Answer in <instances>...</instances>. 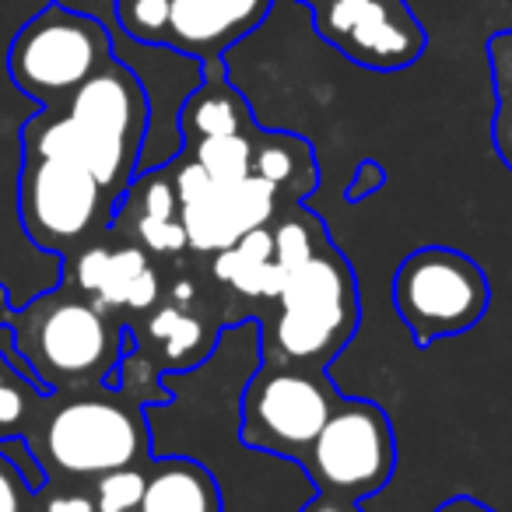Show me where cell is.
I'll use <instances>...</instances> for the list:
<instances>
[{"label":"cell","instance_id":"cell-23","mask_svg":"<svg viewBox=\"0 0 512 512\" xmlns=\"http://www.w3.org/2000/svg\"><path fill=\"white\" fill-rule=\"evenodd\" d=\"M148 463H134V467H120V470H109V474L95 477L92 488H95V505H99V512H141Z\"/></svg>","mask_w":512,"mask_h":512},{"label":"cell","instance_id":"cell-17","mask_svg":"<svg viewBox=\"0 0 512 512\" xmlns=\"http://www.w3.org/2000/svg\"><path fill=\"white\" fill-rule=\"evenodd\" d=\"M214 278L218 285H225L228 292L242 295V299H274V292L285 281V271L278 264V246H274L271 225L253 228L249 235H242L235 246L214 253Z\"/></svg>","mask_w":512,"mask_h":512},{"label":"cell","instance_id":"cell-24","mask_svg":"<svg viewBox=\"0 0 512 512\" xmlns=\"http://www.w3.org/2000/svg\"><path fill=\"white\" fill-rule=\"evenodd\" d=\"M169 11L172 0H116V18H120L123 32L137 43L151 46H165Z\"/></svg>","mask_w":512,"mask_h":512},{"label":"cell","instance_id":"cell-6","mask_svg":"<svg viewBox=\"0 0 512 512\" xmlns=\"http://www.w3.org/2000/svg\"><path fill=\"white\" fill-rule=\"evenodd\" d=\"M299 467L320 495L365 502L393 481L397 470V435L393 421L376 400L341 397L309 442Z\"/></svg>","mask_w":512,"mask_h":512},{"label":"cell","instance_id":"cell-22","mask_svg":"<svg viewBox=\"0 0 512 512\" xmlns=\"http://www.w3.org/2000/svg\"><path fill=\"white\" fill-rule=\"evenodd\" d=\"M39 411H43L39 393L11 365L0 362V442L15 439V435H29Z\"/></svg>","mask_w":512,"mask_h":512},{"label":"cell","instance_id":"cell-8","mask_svg":"<svg viewBox=\"0 0 512 512\" xmlns=\"http://www.w3.org/2000/svg\"><path fill=\"white\" fill-rule=\"evenodd\" d=\"M337 404L341 390L327 369L260 362L239 400V439L246 449L299 463Z\"/></svg>","mask_w":512,"mask_h":512},{"label":"cell","instance_id":"cell-25","mask_svg":"<svg viewBox=\"0 0 512 512\" xmlns=\"http://www.w3.org/2000/svg\"><path fill=\"white\" fill-rule=\"evenodd\" d=\"M36 495L29 477L0 453V512H36Z\"/></svg>","mask_w":512,"mask_h":512},{"label":"cell","instance_id":"cell-11","mask_svg":"<svg viewBox=\"0 0 512 512\" xmlns=\"http://www.w3.org/2000/svg\"><path fill=\"white\" fill-rule=\"evenodd\" d=\"M309 11L316 36L365 71H404L428 46L407 0H309Z\"/></svg>","mask_w":512,"mask_h":512},{"label":"cell","instance_id":"cell-3","mask_svg":"<svg viewBox=\"0 0 512 512\" xmlns=\"http://www.w3.org/2000/svg\"><path fill=\"white\" fill-rule=\"evenodd\" d=\"M18 351L46 390L106 383L123 358V327L78 288H60L15 313Z\"/></svg>","mask_w":512,"mask_h":512},{"label":"cell","instance_id":"cell-2","mask_svg":"<svg viewBox=\"0 0 512 512\" xmlns=\"http://www.w3.org/2000/svg\"><path fill=\"white\" fill-rule=\"evenodd\" d=\"M29 439L39 463L67 481H95L109 470L151 460V432L141 404L92 386L43 404Z\"/></svg>","mask_w":512,"mask_h":512},{"label":"cell","instance_id":"cell-21","mask_svg":"<svg viewBox=\"0 0 512 512\" xmlns=\"http://www.w3.org/2000/svg\"><path fill=\"white\" fill-rule=\"evenodd\" d=\"M253 137L249 134H225V137H207V141L186 144V155L197 158L204 172L218 183H239V179L253 176Z\"/></svg>","mask_w":512,"mask_h":512},{"label":"cell","instance_id":"cell-13","mask_svg":"<svg viewBox=\"0 0 512 512\" xmlns=\"http://www.w3.org/2000/svg\"><path fill=\"white\" fill-rule=\"evenodd\" d=\"M74 288L106 313L113 309L151 313L162 299L155 267L148 264V253L137 242L127 246L88 242L74 260Z\"/></svg>","mask_w":512,"mask_h":512},{"label":"cell","instance_id":"cell-4","mask_svg":"<svg viewBox=\"0 0 512 512\" xmlns=\"http://www.w3.org/2000/svg\"><path fill=\"white\" fill-rule=\"evenodd\" d=\"M390 299L418 348L474 330L491 306V281L474 256L453 246H421L393 271Z\"/></svg>","mask_w":512,"mask_h":512},{"label":"cell","instance_id":"cell-20","mask_svg":"<svg viewBox=\"0 0 512 512\" xmlns=\"http://www.w3.org/2000/svg\"><path fill=\"white\" fill-rule=\"evenodd\" d=\"M491 60V85H495V120H491V141L502 158V165L512 172V25L488 39Z\"/></svg>","mask_w":512,"mask_h":512},{"label":"cell","instance_id":"cell-1","mask_svg":"<svg viewBox=\"0 0 512 512\" xmlns=\"http://www.w3.org/2000/svg\"><path fill=\"white\" fill-rule=\"evenodd\" d=\"M260 320V362L327 369L362 323V295L351 260L327 242L295 267Z\"/></svg>","mask_w":512,"mask_h":512},{"label":"cell","instance_id":"cell-26","mask_svg":"<svg viewBox=\"0 0 512 512\" xmlns=\"http://www.w3.org/2000/svg\"><path fill=\"white\" fill-rule=\"evenodd\" d=\"M36 512H99V505H95V488L92 484L71 481L57 491L36 495Z\"/></svg>","mask_w":512,"mask_h":512},{"label":"cell","instance_id":"cell-15","mask_svg":"<svg viewBox=\"0 0 512 512\" xmlns=\"http://www.w3.org/2000/svg\"><path fill=\"white\" fill-rule=\"evenodd\" d=\"M141 512H225V498L218 477L204 463L165 456L148 463Z\"/></svg>","mask_w":512,"mask_h":512},{"label":"cell","instance_id":"cell-9","mask_svg":"<svg viewBox=\"0 0 512 512\" xmlns=\"http://www.w3.org/2000/svg\"><path fill=\"white\" fill-rule=\"evenodd\" d=\"M113 197L85 165L25 155L18 179V211L29 239L53 253H78L109 221Z\"/></svg>","mask_w":512,"mask_h":512},{"label":"cell","instance_id":"cell-5","mask_svg":"<svg viewBox=\"0 0 512 512\" xmlns=\"http://www.w3.org/2000/svg\"><path fill=\"white\" fill-rule=\"evenodd\" d=\"M64 113L81 130L85 169L99 179L113 200L127 193L151 120L141 78L113 57L64 102Z\"/></svg>","mask_w":512,"mask_h":512},{"label":"cell","instance_id":"cell-27","mask_svg":"<svg viewBox=\"0 0 512 512\" xmlns=\"http://www.w3.org/2000/svg\"><path fill=\"white\" fill-rule=\"evenodd\" d=\"M383 186H386V169L376 158H362L355 176H351V183L344 186V200H348V204H362V200L376 197Z\"/></svg>","mask_w":512,"mask_h":512},{"label":"cell","instance_id":"cell-18","mask_svg":"<svg viewBox=\"0 0 512 512\" xmlns=\"http://www.w3.org/2000/svg\"><path fill=\"white\" fill-rule=\"evenodd\" d=\"M137 200V218H134V239L141 249L151 253L172 256L186 246L183 221H179V193L172 183V169H158L144 176L141 183L127 186Z\"/></svg>","mask_w":512,"mask_h":512},{"label":"cell","instance_id":"cell-7","mask_svg":"<svg viewBox=\"0 0 512 512\" xmlns=\"http://www.w3.org/2000/svg\"><path fill=\"white\" fill-rule=\"evenodd\" d=\"M109 60H113V39L99 18L81 15L64 4H46L11 43L8 71L25 95L57 109Z\"/></svg>","mask_w":512,"mask_h":512},{"label":"cell","instance_id":"cell-30","mask_svg":"<svg viewBox=\"0 0 512 512\" xmlns=\"http://www.w3.org/2000/svg\"><path fill=\"white\" fill-rule=\"evenodd\" d=\"M302 4H309V0H302Z\"/></svg>","mask_w":512,"mask_h":512},{"label":"cell","instance_id":"cell-28","mask_svg":"<svg viewBox=\"0 0 512 512\" xmlns=\"http://www.w3.org/2000/svg\"><path fill=\"white\" fill-rule=\"evenodd\" d=\"M302 512H362V502H344V498H330L316 491V495L302 505Z\"/></svg>","mask_w":512,"mask_h":512},{"label":"cell","instance_id":"cell-16","mask_svg":"<svg viewBox=\"0 0 512 512\" xmlns=\"http://www.w3.org/2000/svg\"><path fill=\"white\" fill-rule=\"evenodd\" d=\"M253 176L267 179L278 190L281 207H299L320 183L313 144L288 130H260L253 137Z\"/></svg>","mask_w":512,"mask_h":512},{"label":"cell","instance_id":"cell-14","mask_svg":"<svg viewBox=\"0 0 512 512\" xmlns=\"http://www.w3.org/2000/svg\"><path fill=\"white\" fill-rule=\"evenodd\" d=\"M249 130H256L249 102L225 78V67L221 64L204 67V81L193 88V95L179 109L183 144H197L207 141V137H225V134H249Z\"/></svg>","mask_w":512,"mask_h":512},{"label":"cell","instance_id":"cell-29","mask_svg":"<svg viewBox=\"0 0 512 512\" xmlns=\"http://www.w3.org/2000/svg\"><path fill=\"white\" fill-rule=\"evenodd\" d=\"M432 512H495L491 505H484L481 498H470V495H453L446 502H439Z\"/></svg>","mask_w":512,"mask_h":512},{"label":"cell","instance_id":"cell-19","mask_svg":"<svg viewBox=\"0 0 512 512\" xmlns=\"http://www.w3.org/2000/svg\"><path fill=\"white\" fill-rule=\"evenodd\" d=\"M144 330H148L151 344H158L165 362L176 365V369H193L200 358L211 355L214 337L207 334L204 320L193 316L186 306H176V302L158 306L155 313L148 316Z\"/></svg>","mask_w":512,"mask_h":512},{"label":"cell","instance_id":"cell-12","mask_svg":"<svg viewBox=\"0 0 512 512\" xmlns=\"http://www.w3.org/2000/svg\"><path fill=\"white\" fill-rule=\"evenodd\" d=\"M271 8L274 0H172L165 46L214 67L228 46L264 25Z\"/></svg>","mask_w":512,"mask_h":512},{"label":"cell","instance_id":"cell-10","mask_svg":"<svg viewBox=\"0 0 512 512\" xmlns=\"http://www.w3.org/2000/svg\"><path fill=\"white\" fill-rule=\"evenodd\" d=\"M169 169L179 193V221H183L186 246L197 253H221L253 228L271 225L285 211L278 190L260 176L218 183L186 151Z\"/></svg>","mask_w":512,"mask_h":512}]
</instances>
